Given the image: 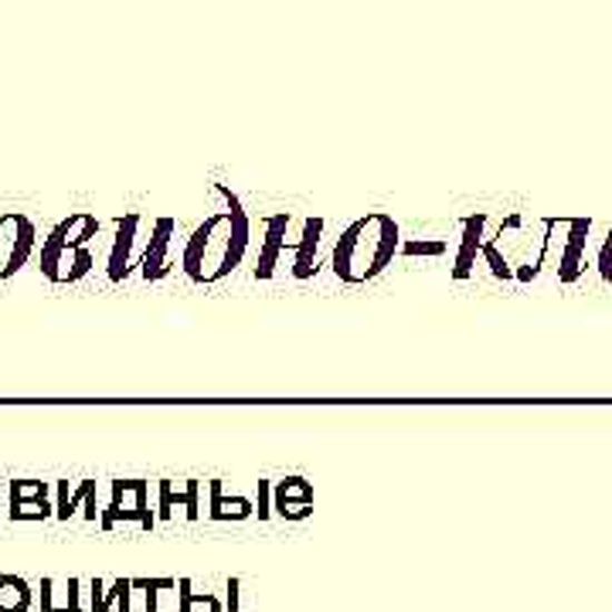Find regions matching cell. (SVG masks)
<instances>
[{
    "mask_svg": "<svg viewBox=\"0 0 612 612\" xmlns=\"http://www.w3.org/2000/svg\"><path fill=\"white\" fill-rule=\"evenodd\" d=\"M585 235H589V221H572V231H569V249H565V259H562V269H559V276H562L565 283H572V279L579 276V256H582Z\"/></svg>",
    "mask_w": 612,
    "mask_h": 612,
    "instance_id": "cell-20",
    "label": "cell"
},
{
    "mask_svg": "<svg viewBox=\"0 0 612 612\" xmlns=\"http://www.w3.org/2000/svg\"><path fill=\"white\" fill-rule=\"evenodd\" d=\"M130 595H134V579H116L109 589L92 579L89 582V612H134L130 609Z\"/></svg>",
    "mask_w": 612,
    "mask_h": 612,
    "instance_id": "cell-16",
    "label": "cell"
},
{
    "mask_svg": "<svg viewBox=\"0 0 612 612\" xmlns=\"http://www.w3.org/2000/svg\"><path fill=\"white\" fill-rule=\"evenodd\" d=\"M137 521L144 531L157 527V514L150 511V483L147 480H112V497L102 507L99 527L112 531L116 524Z\"/></svg>",
    "mask_w": 612,
    "mask_h": 612,
    "instance_id": "cell-3",
    "label": "cell"
},
{
    "mask_svg": "<svg viewBox=\"0 0 612 612\" xmlns=\"http://www.w3.org/2000/svg\"><path fill=\"white\" fill-rule=\"evenodd\" d=\"M96 259L89 245H55V241H41V276L48 283L58 286H72L79 279H86L92 273Z\"/></svg>",
    "mask_w": 612,
    "mask_h": 612,
    "instance_id": "cell-6",
    "label": "cell"
},
{
    "mask_svg": "<svg viewBox=\"0 0 612 612\" xmlns=\"http://www.w3.org/2000/svg\"><path fill=\"white\" fill-rule=\"evenodd\" d=\"M134 589L144 592L147 612H160V595L177 592V579H134Z\"/></svg>",
    "mask_w": 612,
    "mask_h": 612,
    "instance_id": "cell-21",
    "label": "cell"
},
{
    "mask_svg": "<svg viewBox=\"0 0 612 612\" xmlns=\"http://www.w3.org/2000/svg\"><path fill=\"white\" fill-rule=\"evenodd\" d=\"M208 517L211 521H249L256 514V504L249 497H225V486L221 480H211L208 483Z\"/></svg>",
    "mask_w": 612,
    "mask_h": 612,
    "instance_id": "cell-17",
    "label": "cell"
},
{
    "mask_svg": "<svg viewBox=\"0 0 612 612\" xmlns=\"http://www.w3.org/2000/svg\"><path fill=\"white\" fill-rule=\"evenodd\" d=\"M324 228H327L324 218H306V221H303V231H299L296 245L289 249V256H293L289 276H293L296 283H306V279H314V276L320 273L317 253H320V241H324Z\"/></svg>",
    "mask_w": 612,
    "mask_h": 612,
    "instance_id": "cell-9",
    "label": "cell"
},
{
    "mask_svg": "<svg viewBox=\"0 0 612 612\" xmlns=\"http://www.w3.org/2000/svg\"><path fill=\"white\" fill-rule=\"evenodd\" d=\"M96 235H99V218L89 215V211H76V215H69V218H61V221L48 231L45 241L72 245V249H76V245H89Z\"/></svg>",
    "mask_w": 612,
    "mask_h": 612,
    "instance_id": "cell-15",
    "label": "cell"
},
{
    "mask_svg": "<svg viewBox=\"0 0 612 612\" xmlns=\"http://www.w3.org/2000/svg\"><path fill=\"white\" fill-rule=\"evenodd\" d=\"M405 256H446V241H408L402 245Z\"/></svg>",
    "mask_w": 612,
    "mask_h": 612,
    "instance_id": "cell-24",
    "label": "cell"
},
{
    "mask_svg": "<svg viewBox=\"0 0 612 612\" xmlns=\"http://www.w3.org/2000/svg\"><path fill=\"white\" fill-rule=\"evenodd\" d=\"M273 514L283 521H306L314 514V483L303 476H286L273 483Z\"/></svg>",
    "mask_w": 612,
    "mask_h": 612,
    "instance_id": "cell-8",
    "label": "cell"
},
{
    "mask_svg": "<svg viewBox=\"0 0 612 612\" xmlns=\"http://www.w3.org/2000/svg\"><path fill=\"white\" fill-rule=\"evenodd\" d=\"M286 235H289V215H269L266 218V235H263V245H259V263L253 269V276L259 283L273 279L276 276V266L279 259L293 249V245H286Z\"/></svg>",
    "mask_w": 612,
    "mask_h": 612,
    "instance_id": "cell-12",
    "label": "cell"
},
{
    "mask_svg": "<svg viewBox=\"0 0 612 612\" xmlns=\"http://www.w3.org/2000/svg\"><path fill=\"white\" fill-rule=\"evenodd\" d=\"M38 228L28 215L8 211L0 215V283L14 279L34 256Z\"/></svg>",
    "mask_w": 612,
    "mask_h": 612,
    "instance_id": "cell-5",
    "label": "cell"
},
{
    "mask_svg": "<svg viewBox=\"0 0 612 612\" xmlns=\"http://www.w3.org/2000/svg\"><path fill=\"white\" fill-rule=\"evenodd\" d=\"M238 599H241V582H238V579H228V602H225V612H241Z\"/></svg>",
    "mask_w": 612,
    "mask_h": 612,
    "instance_id": "cell-26",
    "label": "cell"
},
{
    "mask_svg": "<svg viewBox=\"0 0 612 612\" xmlns=\"http://www.w3.org/2000/svg\"><path fill=\"white\" fill-rule=\"evenodd\" d=\"M177 507L188 521L201 517V480H188L184 486H177L174 480L157 483V521H170Z\"/></svg>",
    "mask_w": 612,
    "mask_h": 612,
    "instance_id": "cell-10",
    "label": "cell"
},
{
    "mask_svg": "<svg viewBox=\"0 0 612 612\" xmlns=\"http://www.w3.org/2000/svg\"><path fill=\"white\" fill-rule=\"evenodd\" d=\"M177 612H221V602L208 592H195L191 579L177 582Z\"/></svg>",
    "mask_w": 612,
    "mask_h": 612,
    "instance_id": "cell-19",
    "label": "cell"
},
{
    "mask_svg": "<svg viewBox=\"0 0 612 612\" xmlns=\"http://www.w3.org/2000/svg\"><path fill=\"white\" fill-rule=\"evenodd\" d=\"M51 486L41 480H14L11 483V504H24V501H48Z\"/></svg>",
    "mask_w": 612,
    "mask_h": 612,
    "instance_id": "cell-22",
    "label": "cell"
},
{
    "mask_svg": "<svg viewBox=\"0 0 612 612\" xmlns=\"http://www.w3.org/2000/svg\"><path fill=\"white\" fill-rule=\"evenodd\" d=\"M82 582L79 579H45L41 582V612H82Z\"/></svg>",
    "mask_w": 612,
    "mask_h": 612,
    "instance_id": "cell-14",
    "label": "cell"
},
{
    "mask_svg": "<svg viewBox=\"0 0 612 612\" xmlns=\"http://www.w3.org/2000/svg\"><path fill=\"white\" fill-rule=\"evenodd\" d=\"M463 235H460V253H456V259H453V269H450V276L456 279V283H463V279H470V273H473V266H476V256H483V228H486V215L483 211H476V215H470V218H463Z\"/></svg>",
    "mask_w": 612,
    "mask_h": 612,
    "instance_id": "cell-13",
    "label": "cell"
},
{
    "mask_svg": "<svg viewBox=\"0 0 612 612\" xmlns=\"http://www.w3.org/2000/svg\"><path fill=\"white\" fill-rule=\"evenodd\" d=\"M215 195L225 201L221 211L208 215L188 238L180 253V269L198 286H215L231 276L249 253L253 221L228 184H215Z\"/></svg>",
    "mask_w": 612,
    "mask_h": 612,
    "instance_id": "cell-1",
    "label": "cell"
},
{
    "mask_svg": "<svg viewBox=\"0 0 612 612\" xmlns=\"http://www.w3.org/2000/svg\"><path fill=\"white\" fill-rule=\"evenodd\" d=\"M144 215L140 211H127L116 218V235L109 245V259H106V276L112 286L127 283L130 273L144 263Z\"/></svg>",
    "mask_w": 612,
    "mask_h": 612,
    "instance_id": "cell-4",
    "label": "cell"
},
{
    "mask_svg": "<svg viewBox=\"0 0 612 612\" xmlns=\"http://www.w3.org/2000/svg\"><path fill=\"white\" fill-rule=\"evenodd\" d=\"M174 235H177V221L167 218V215L150 225V235H147V245H144V263H140V276L147 283H160V279L170 276V269H174V256H170Z\"/></svg>",
    "mask_w": 612,
    "mask_h": 612,
    "instance_id": "cell-7",
    "label": "cell"
},
{
    "mask_svg": "<svg viewBox=\"0 0 612 612\" xmlns=\"http://www.w3.org/2000/svg\"><path fill=\"white\" fill-rule=\"evenodd\" d=\"M253 504H256L259 521H269L273 517V480H259V497Z\"/></svg>",
    "mask_w": 612,
    "mask_h": 612,
    "instance_id": "cell-25",
    "label": "cell"
},
{
    "mask_svg": "<svg viewBox=\"0 0 612 612\" xmlns=\"http://www.w3.org/2000/svg\"><path fill=\"white\" fill-rule=\"evenodd\" d=\"M402 253V228L385 211H367L357 221H351L330 256V269L347 286L375 283Z\"/></svg>",
    "mask_w": 612,
    "mask_h": 612,
    "instance_id": "cell-2",
    "label": "cell"
},
{
    "mask_svg": "<svg viewBox=\"0 0 612 612\" xmlns=\"http://www.w3.org/2000/svg\"><path fill=\"white\" fill-rule=\"evenodd\" d=\"M34 602V592L18 575H0V612H28Z\"/></svg>",
    "mask_w": 612,
    "mask_h": 612,
    "instance_id": "cell-18",
    "label": "cell"
},
{
    "mask_svg": "<svg viewBox=\"0 0 612 612\" xmlns=\"http://www.w3.org/2000/svg\"><path fill=\"white\" fill-rule=\"evenodd\" d=\"M79 507H82L86 521H92V524L102 517V511L96 504V480H82V483H76V490L69 486V480H58L55 483V517L72 521L79 514Z\"/></svg>",
    "mask_w": 612,
    "mask_h": 612,
    "instance_id": "cell-11",
    "label": "cell"
},
{
    "mask_svg": "<svg viewBox=\"0 0 612 612\" xmlns=\"http://www.w3.org/2000/svg\"><path fill=\"white\" fill-rule=\"evenodd\" d=\"M48 517H55V504H51V501L11 504V521H48Z\"/></svg>",
    "mask_w": 612,
    "mask_h": 612,
    "instance_id": "cell-23",
    "label": "cell"
}]
</instances>
